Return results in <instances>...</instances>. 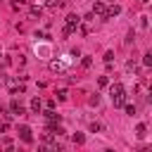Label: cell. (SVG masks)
Listing matches in <instances>:
<instances>
[{"label": "cell", "instance_id": "6da1fadb", "mask_svg": "<svg viewBox=\"0 0 152 152\" xmlns=\"http://www.w3.org/2000/svg\"><path fill=\"white\" fill-rule=\"evenodd\" d=\"M19 135H21L24 142H28V145L33 142V135H31V128H28V126H19Z\"/></svg>", "mask_w": 152, "mask_h": 152}, {"label": "cell", "instance_id": "7a4b0ae2", "mask_svg": "<svg viewBox=\"0 0 152 152\" xmlns=\"http://www.w3.org/2000/svg\"><path fill=\"white\" fill-rule=\"evenodd\" d=\"M78 24H81V17H78V14H66V26H69L71 31H76Z\"/></svg>", "mask_w": 152, "mask_h": 152}, {"label": "cell", "instance_id": "3957f363", "mask_svg": "<svg viewBox=\"0 0 152 152\" xmlns=\"http://www.w3.org/2000/svg\"><path fill=\"white\" fill-rule=\"evenodd\" d=\"M10 109H12V114H19V116L24 114V107H21V102H19L17 97H14L12 102H10Z\"/></svg>", "mask_w": 152, "mask_h": 152}, {"label": "cell", "instance_id": "277c9868", "mask_svg": "<svg viewBox=\"0 0 152 152\" xmlns=\"http://www.w3.org/2000/svg\"><path fill=\"white\" fill-rule=\"evenodd\" d=\"M119 12H121V7H119V5H112L109 10H104V17H102V19H112V17H116Z\"/></svg>", "mask_w": 152, "mask_h": 152}, {"label": "cell", "instance_id": "5b68a950", "mask_svg": "<svg viewBox=\"0 0 152 152\" xmlns=\"http://www.w3.org/2000/svg\"><path fill=\"white\" fill-rule=\"evenodd\" d=\"M112 102H114V107H124V104H126V93L112 95Z\"/></svg>", "mask_w": 152, "mask_h": 152}, {"label": "cell", "instance_id": "8992f818", "mask_svg": "<svg viewBox=\"0 0 152 152\" xmlns=\"http://www.w3.org/2000/svg\"><path fill=\"white\" fill-rule=\"evenodd\" d=\"M40 107H43V102H40L38 97H33V100H31V112H33V114H40Z\"/></svg>", "mask_w": 152, "mask_h": 152}, {"label": "cell", "instance_id": "52a82bcc", "mask_svg": "<svg viewBox=\"0 0 152 152\" xmlns=\"http://www.w3.org/2000/svg\"><path fill=\"white\" fill-rule=\"evenodd\" d=\"M93 14H100V17H104V5H102L100 0L93 5Z\"/></svg>", "mask_w": 152, "mask_h": 152}, {"label": "cell", "instance_id": "ba28073f", "mask_svg": "<svg viewBox=\"0 0 152 152\" xmlns=\"http://www.w3.org/2000/svg\"><path fill=\"white\" fill-rule=\"evenodd\" d=\"M119 93H124V86L121 83H112L109 86V95H119Z\"/></svg>", "mask_w": 152, "mask_h": 152}, {"label": "cell", "instance_id": "9c48e42d", "mask_svg": "<svg viewBox=\"0 0 152 152\" xmlns=\"http://www.w3.org/2000/svg\"><path fill=\"white\" fill-rule=\"evenodd\" d=\"M135 135H138V138H145V135H147V126H145V124H138V128H135Z\"/></svg>", "mask_w": 152, "mask_h": 152}, {"label": "cell", "instance_id": "30bf717a", "mask_svg": "<svg viewBox=\"0 0 152 152\" xmlns=\"http://www.w3.org/2000/svg\"><path fill=\"white\" fill-rule=\"evenodd\" d=\"M45 5H48V10H57V7H62V0H48Z\"/></svg>", "mask_w": 152, "mask_h": 152}, {"label": "cell", "instance_id": "8fae6325", "mask_svg": "<svg viewBox=\"0 0 152 152\" xmlns=\"http://www.w3.org/2000/svg\"><path fill=\"white\" fill-rule=\"evenodd\" d=\"M36 52H40V55H45V57H50V48H48V45H40V48L36 45Z\"/></svg>", "mask_w": 152, "mask_h": 152}, {"label": "cell", "instance_id": "7c38bea8", "mask_svg": "<svg viewBox=\"0 0 152 152\" xmlns=\"http://www.w3.org/2000/svg\"><path fill=\"white\" fill-rule=\"evenodd\" d=\"M71 138H74V142H78V145H81V142H86V135H83V133H74Z\"/></svg>", "mask_w": 152, "mask_h": 152}, {"label": "cell", "instance_id": "4fadbf2b", "mask_svg": "<svg viewBox=\"0 0 152 152\" xmlns=\"http://www.w3.org/2000/svg\"><path fill=\"white\" fill-rule=\"evenodd\" d=\"M112 59H114V52H112V50H107V52H104V62H107V64H112Z\"/></svg>", "mask_w": 152, "mask_h": 152}, {"label": "cell", "instance_id": "5bb4252c", "mask_svg": "<svg viewBox=\"0 0 152 152\" xmlns=\"http://www.w3.org/2000/svg\"><path fill=\"white\" fill-rule=\"evenodd\" d=\"M7 88L14 93V90H17V81H14V78H7Z\"/></svg>", "mask_w": 152, "mask_h": 152}, {"label": "cell", "instance_id": "9a60e30c", "mask_svg": "<svg viewBox=\"0 0 152 152\" xmlns=\"http://www.w3.org/2000/svg\"><path fill=\"white\" fill-rule=\"evenodd\" d=\"M88 104H90V107H97V104H100V97H97V95H93V97L88 100Z\"/></svg>", "mask_w": 152, "mask_h": 152}, {"label": "cell", "instance_id": "2e32d148", "mask_svg": "<svg viewBox=\"0 0 152 152\" xmlns=\"http://www.w3.org/2000/svg\"><path fill=\"white\" fill-rule=\"evenodd\" d=\"M88 128H90V131H93V133H97V131H102V126H100V124H97V121H93V124H90V126H88Z\"/></svg>", "mask_w": 152, "mask_h": 152}, {"label": "cell", "instance_id": "e0dca14e", "mask_svg": "<svg viewBox=\"0 0 152 152\" xmlns=\"http://www.w3.org/2000/svg\"><path fill=\"white\" fill-rule=\"evenodd\" d=\"M40 12H43V10H40L38 5H33V7H31V14H33V17H40Z\"/></svg>", "mask_w": 152, "mask_h": 152}, {"label": "cell", "instance_id": "ac0fdd59", "mask_svg": "<svg viewBox=\"0 0 152 152\" xmlns=\"http://www.w3.org/2000/svg\"><path fill=\"white\" fill-rule=\"evenodd\" d=\"M142 64H145V66H150V64H152V55H150V52L142 57Z\"/></svg>", "mask_w": 152, "mask_h": 152}, {"label": "cell", "instance_id": "d6986e66", "mask_svg": "<svg viewBox=\"0 0 152 152\" xmlns=\"http://www.w3.org/2000/svg\"><path fill=\"white\" fill-rule=\"evenodd\" d=\"M124 109H126V114H131V116L135 114V107H133V104H124Z\"/></svg>", "mask_w": 152, "mask_h": 152}, {"label": "cell", "instance_id": "ffe728a7", "mask_svg": "<svg viewBox=\"0 0 152 152\" xmlns=\"http://www.w3.org/2000/svg\"><path fill=\"white\" fill-rule=\"evenodd\" d=\"M21 5H26V0H12V7H14V10H19Z\"/></svg>", "mask_w": 152, "mask_h": 152}, {"label": "cell", "instance_id": "44dd1931", "mask_svg": "<svg viewBox=\"0 0 152 152\" xmlns=\"http://www.w3.org/2000/svg\"><path fill=\"white\" fill-rule=\"evenodd\" d=\"M50 69H52V71H59L62 64H59V62H50Z\"/></svg>", "mask_w": 152, "mask_h": 152}, {"label": "cell", "instance_id": "7402d4cb", "mask_svg": "<svg viewBox=\"0 0 152 152\" xmlns=\"http://www.w3.org/2000/svg\"><path fill=\"white\" fill-rule=\"evenodd\" d=\"M97 83H100V86H102V88H104V86H107V83H109V78H107V76H100V78H97Z\"/></svg>", "mask_w": 152, "mask_h": 152}, {"label": "cell", "instance_id": "603a6c76", "mask_svg": "<svg viewBox=\"0 0 152 152\" xmlns=\"http://www.w3.org/2000/svg\"><path fill=\"white\" fill-rule=\"evenodd\" d=\"M147 24H150L147 17H140V28H147Z\"/></svg>", "mask_w": 152, "mask_h": 152}, {"label": "cell", "instance_id": "cb8c5ba5", "mask_svg": "<svg viewBox=\"0 0 152 152\" xmlns=\"http://www.w3.org/2000/svg\"><path fill=\"white\" fill-rule=\"evenodd\" d=\"M57 100H66V90H57Z\"/></svg>", "mask_w": 152, "mask_h": 152}, {"label": "cell", "instance_id": "d4e9b609", "mask_svg": "<svg viewBox=\"0 0 152 152\" xmlns=\"http://www.w3.org/2000/svg\"><path fill=\"white\" fill-rule=\"evenodd\" d=\"M90 64H93V59H90V57H83V66H86V69H88V66H90Z\"/></svg>", "mask_w": 152, "mask_h": 152}, {"label": "cell", "instance_id": "484cf974", "mask_svg": "<svg viewBox=\"0 0 152 152\" xmlns=\"http://www.w3.org/2000/svg\"><path fill=\"white\" fill-rule=\"evenodd\" d=\"M138 2H142V5H145V2H150V0H138Z\"/></svg>", "mask_w": 152, "mask_h": 152}]
</instances>
